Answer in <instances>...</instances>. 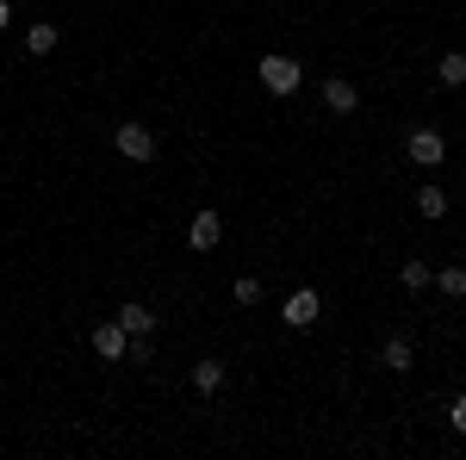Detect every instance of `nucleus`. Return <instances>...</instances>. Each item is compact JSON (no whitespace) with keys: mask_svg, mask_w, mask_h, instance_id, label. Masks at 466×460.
Masks as SVG:
<instances>
[{"mask_svg":"<svg viewBox=\"0 0 466 460\" xmlns=\"http://www.w3.org/2000/svg\"><path fill=\"white\" fill-rule=\"evenodd\" d=\"M255 75H261V87H268V94H299V81H305L299 56H280V50H268V56L255 63Z\"/></svg>","mask_w":466,"mask_h":460,"instance_id":"obj_1","label":"nucleus"},{"mask_svg":"<svg viewBox=\"0 0 466 460\" xmlns=\"http://www.w3.org/2000/svg\"><path fill=\"white\" fill-rule=\"evenodd\" d=\"M118 156H125V162H156V131L137 125V118L118 125Z\"/></svg>","mask_w":466,"mask_h":460,"instance_id":"obj_2","label":"nucleus"},{"mask_svg":"<svg viewBox=\"0 0 466 460\" xmlns=\"http://www.w3.org/2000/svg\"><path fill=\"white\" fill-rule=\"evenodd\" d=\"M404 156H410L417 169H441V162H448V138H441V131H410Z\"/></svg>","mask_w":466,"mask_h":460,"instance_id":"obj_3","label":"nucleus"},{"mask_svg":"<svg viewBox=\"0 0 466 460\" xmlns=\"http://www.w3.org/2000/svg\"><path fill=\"white\" fill-rule=\"evenodd\" d=\"M318 312H323V299L311 292V286H299L287 305H280V323H287V330H311V323H318Z\"/></svg>","mask_w":466,"mask_h":460,"instance_id":"obj_4","label":"nucleus"},{"mask_svg":"<svg viewBox=\"0 0 466 460\" xmlns=\"http://www.w3.org/2000/svg\"><path fill=\"white\" fill-rule=\"evenodd\" d=\"M118 323H125L131 342H149V336H156V312H149L144 299H125V305H118Z\"/></svg>","mask_w":466,"mask_h":460,"instance_id":"obj_5","label":"nucleus"},{"mask_svg":"<svg viewBox=\"0 0 466 460\" xmlns=\"http://www.w3.org/2000/svg\"><path fill=\"white\" fill-rule=\"evenodd\" d=\"M94 354H100V361H125V354H131V336H125V323H118V318L94 323Z\"/></svg>","mask_w":466,"mask_h":460,"instance_id":"obj_6","label":"nucleus"},{"mask_svg":"<svg viewBox=\"0 0 466 460\" xmlns=\"http://www.w3.org/2000/svg\"><path fill=\"white\" fill-rule=\"evenodd\" d=\"M218 243H224V218H218V212L187 218V249H199V255H206V249H218Z\"/></svg>","mask_w":466,"mask_h":460,"instance_id":"obj_7","label":"nucleus"},{"mask_svg":"<svg viewBox=\"0 0 466 460\" xmlns=\"http://www.w3.org/2000/svg\"><path fill=\"white\" fill-rule=\"evenodd\" d=\"M323 107H329V112H355L360 107V87H355V81H342V75H329V81H323Z\"/></svg>","mask_w":466,"mask_h":460,"instance_id":"obj_8","label":"nucleus"},{"mask_svg":"<svg viewBox=\"0 0 466 460\" xmlns=\"http://www.w3.org/2000/svg\"><path fill=\"white\" fill-rule=\"evenodd\" d=\"M218 386H224V361H199V367H193V392H199V398H212Z\"/></svg>","mask_w":466,"mask_h":460,"instance_id":"obj_9","label":"nucleus"},{"mask_svg":"<svg viewBox=\"0 0 466 460\" xmlns=\"http://www.w3.org/2000/svg\"><path fill=\"white\" fill-rule=\"evenodd\" d=\"M56 37H63V32H56L50 19H37L32 32H25V50H32V56H50V50H56Z\"/></svg>","mask_w":466,"mask_h":460,"instance_id":"obj_10","label":"nucleus"},{"mask_svg":"<svg viewBox=\"0 0 466 460\" xmlns=\"http://www.w3.org/2000/svg\"><path fill=\"white\" fill-rule=\"evenodd\" d=\"M380 367H392V373H410V342H404V336H386V349H380Z\"/></svg>","mask_w":466,"mask_h":460,"instance_id":"obj_11","label":"nucleus"},{"mask_svg":"<svg viewBox=\"0 0 466 460\" xmlns=\"http://www.w3.org/2000/svg\"><path fill=\"white\" fill-rule=\"evenodd\" d=\"M435 75H441V87H466V56H461V50H448V56L435 63Z\"/></svg>","mask_w":466,"mask_h":460,"instance_id":"obj_12","label":"nucleus"},{"mask_svg":"<svg viewBox=\"0 0 466 460\" xmlns=\"http://www.w3.org/2000/svg\"><path fill=\"white\" fill-rule=\"evenodd\" d=\"M398 281L410 286V292H423V286H435V268H430V261H404V268H398Z\"/></svg>","mask_w":466,"mask_h":460,"instance_id":"obj_13","label":"nucleus"},{"mask_svg":"<svg viewBox=\"0 0 466 460\" xmlns=\"http://www.w3.org/2000/svg\"><path fill=\"white\" fill-rule=\"evenodd\" d=\"M417 212L423 218H448V193H441V187H423V193H417Z\"/></svg>","mask_w":466,"mask_h":460,"instance_id":"obj_14","label":"nucleus"},{"mask_svg":"<svg viewBox=\"0 0 466 460\" xmlns=\"http://www.w3.org/2000/svg\"><path fill=\"white\" fill-rule=\"evenodd\" d=\"M435 286H441L448 299H466V268H435Z\"/></svg>","mask_w":466,"mask_h":460,"instance_id":"obj_15","label":"nucleus"},{"mask_svg":"<svg viewBox=\"0 0 466 460\" xmlns=\"http://www.w3.org/2000/svg\"><path fill=\"white\" fill-rule=\"evenodd\" d=\"M230 292H237V305H261V281H255V274H237Z\"/></svg>","mask_w":466,"mask_h":460,"instance_id":"obj_16","label":"nucleus"},{"mask_svg":"<svg viewBox=\"0 0 466 460\" xmlns=\"http://www.w3.org/2000/svg\"><path fill=\"white\" fill-rule=\"evenodd\" d=\"M448 424H454V429H461V435H466V392H461V398H454V404H448Z\"/></svg>","mask_w":466,"mask_h":460,"instance_id":"obj_17","label":"nucleus"},{"mask_svg":"<svg viewBox=\"0 0 466 460\" xmlns=\"http://www.w3.org/2000/svg\"><path fill=\"white\" fill-rule=\"evenodd\" d=\"M6 26H13V0H0V32H6Z\"/></svg>","mask_w":466,"mask_h":460,"instance_id":"obj_18","label":"nucleus"}]
</instances>
